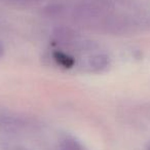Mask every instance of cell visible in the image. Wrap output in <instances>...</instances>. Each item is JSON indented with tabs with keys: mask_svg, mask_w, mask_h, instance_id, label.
<instances>
[{
	"mask_svg": "<svg viewBox=\"0 0 150 150\" xmlns=\"http://www.w3.org/2000/svg\"><path fill=\"white\" fill-rule=\"evenodd\" d=\"M109 57L103 54H95L91 58L90 66L94 71H102L109 66Z\"/></svg>",
	"mask_w": 150,
	"mask_h": 150,
	"instance_id": "6da1fadb",
	"label": "cell"
},
{
	"mask_svg": "<svg viewBox=\"0 0 150 150\" xmlns=\"http://www.w3.org/2000/svg\"><path fill=\"white\" fill-rule=\"evenodd\" d=\"M61 150H86L78 141L72 138H67L61 143Z\"/></svg>",
	"mask_w": 150,
	"mask_h": 150,
	"instance_id": "7a4b0ae2",
	"label": "cell"
},
{
	"mask_svg": "<svg viewBox=\"0 0 150 150\" xmlns=\"http://www.w3.org/2000/svg\"><path fill=\"white\" fill-rule=\"evenodd\" d=\"M54 60L58 62V64L62 65V66L66 67V68H70L74 64V60L68 54H64L62 52H54Z\"/></svg>",
	"mask_w": 150,
	"mask_h": 150,
	"instance_id": "3957f363",
	"label": "cell"
},
{
	"mask_svg": "<svg viewBox=\"0 0 150 150\" xmlns=\"http://www.w3.org/2000/svg\"><path fill=\"white\" fill-rule=\"evenodd\" d=\"M3 54H4V46H3L2 42L0 41V58L3 56Z\"/></svg>",
	"mask_w": 150,
	"mask_h": 150,
	"instance_id": "277c9868",
	"label": "cell"
},
{
	"mask_svg": "<svg viewBox=\"0 0 150 150\" xmlns=\"http://www.w3.org/2000/svg\"><path fill=\"white\" fill-rule=\"evenodd\" d=\"M148 150H150V145H149V147H148Z\"/></svg>",
	"mask_w": 150,
	"mask_h": 150,
	"instance_id": "5b68a950",
	"label": "cell"
}]
</instances>
